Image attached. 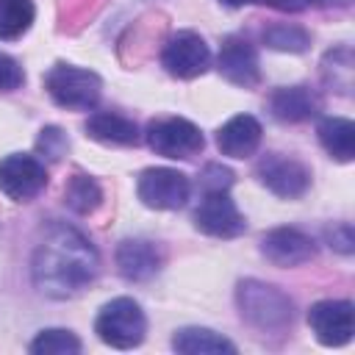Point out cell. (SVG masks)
Here are the masks:
<instances>
[{
	"instance_id": "1",
	"label": "cell",
	"mask_w": 355,
	"mask_h": 355,
	"mask_svg": "<svg viewBox=\"0 0 355 355\" xmlns=\"http://www.w3.org/2000/svg\"><path fill=\"white\" fill-rule=\"evenodd\" d=\"M97 275L94 247L67 225H53L33 255V280L50 297H72Z\"/></svg>"
},
{
	"instance_id": "2",
	"label": "cell",
	"mask_w": 355,
	"mask_h": 355,
	"mask_svg": "<svg viewBox=\"0 0 355 355\" xmlns=\"http://www.w3.org/2000/svg\"><path fill=\"white\" fill-rule=\"evenodd\" d=\"M236 300H239L241 316L258 330L277 333L291 324V300L283 291H277L275 286H266L258 280H244L236 291Z\"/></svg>"
},
{
	"instance_id": "3",
	"label": "cell",
	"mask_w": 355,
	"mask_h": 355,
	"mask_svg": "<svg viewBox=\"0 0 355 355\" xmlns=\"http://www.w3.org/2000/svg\"><path fill=\"white\" fill-rule=\"evenodd\" d=\"M94 330L105 344H111L116 349H130V347L141 344L147 322H144L141 308L133 300L119 297V300H111L108 305H103V311L97 313Z\"/></svg>"
},
{
	"instance_id": "4",
	"label": "cell",
	"mask_w": 355,
	"mask_h": 355,
	"mask_svg": "<svg viewBox=\"0 0 355 355\" xmlns=\"http://www.w3.org/2000/svg\"><path fill=\"white\" fill-rule=\"evenodd\" d=\"M44 86L50 92V97L64 105V108H94L100 100V78L89 69H78L69 64H58L47 72Z\"/></svg>"
},
{
	"instance_id": "5",
	"label": "cell",
	"mask_w": 355,
	"mask_h": 355,
	"mask_svg": "<svg viewBox=\"0 0 355 355\" xmlns=\"http://www.w3.org/2000/svg\"><path fill=\"white\" fill-rule=\"evenodd\" d=\"M147 144L166 158H191L202 150V133L197 125L180 116L155 119L147 128Z\"/></svg>"
},
{
	"instance_id": "6",
	"label": "cell",
	"mask_w": 355,
	"mask_h": 355,
	"mask_svg": "<svg viewBox=\"0 0 355 355\" xmlns=\"http://www.w3.org/2000/svg\"><path fill=\"white\" fill-rule=\"evenodd\" d=\"M189 178L178 169H166V166H155L147 169L139 178V200L150 208H161V211H175L189 200Z\"/></svg>"
},
{
	"instance_id": "7",
	"label": "cell",
	"mask_w": 355,
	"mask_h": 355,
	"mask_svg": "<svg viewBox=\"0 0 355 355\" xmlns=\"http://www.w3.org/2000/svg\"><path fill=\"white\" fill-rule=\"evenodd\" d=\"M194 225H197V230L216 236V239H233V236L244 233V216L227 197V189L205 191L200 208L194 211Z\"/></svg>"
},
{
	"instance_id": "8",
	"label": "cell",
	"mask_w": 355,
	"mask_h": 355,
	"mask_svg": "<svg viewBox=\"0 0 355 355\" xmlns=\"http://www.w3.org/2000/svg\"><path fill=\"white\" fill-rule=\"evenodd\" d=\"M47 183L44 164L33 155H8L0 161V189L11 200H31L36 197Z\"/></svg>"
},
{
	"instance_id": "9",
	"label": "cell",
	"mask_w": 355,
	"mask_h": 355,
	"mask_svg": "<svg viewBox=\"0 0 355 355\" xmlns=\"http://www.w3.org/2000/svg\"><path fill=\"white\" fill-rule=\"evenodd\" d=\"M161 61H164L166 72L175 78H194V75L205 72L211 53H208V44L202 42V36H197L191 31H180L166 42Z\"/></svg>"
},
{
	"instance_id": "10",
	"label": "cell",
	"mask_w": 355,
	"mask_h": 355,
	"mask_svg": "<svg viewBox=\"0 0 355 355\" xmlns=\"http://www.w3.org/2000/svg\"><path fill=\"white\" fill-rule=\"evenodd\" d=\"M308 324L324 347H341L352 338V302L322 300L311 308Z\"/></svg>"
},
{
	"instance_id": "11",
	"label": "cell",
	"mask_w": 355,
	"mask_h": 355,
	"mask_svg": "<svg viewBox=\"0 0 355 355\" xmlns=\"http://www.w3.org/2000/svg\"><path fill=\"white\" fill-rule=\"evenodd\" d=\"M258 178L277 197H300V194H305V189L311 183V172L300 161L277 155V153L266 155L258 164Z\"/></svg>"
},
{
	"instance_id": "12",
	"label": "cell",
	"mask_w": 355,
	"mask_h": 355,
	"mask_svg": "<svg viewBox=\"0 0 355 355\" xmlns=\"http://www.w3.org/2000/svg\"><path fill=\"white\" fill-rule=\"evenodd\" d=\"M261 252L277 266H300L316 255V247L305 233L294 227H277L263 236Z\"/></svg>"
},
{
	"instance_id": "13",
	"label": "cell",
	"mask_w": 355,
	"mask_h": 355,
	"mask_svg": "<svg viewBox=\"0 0 355 355\" xmlns=\"http://www.w3.org/2000/svg\"><path fill=\"white\" fill-rule=\"evenodd\" d=\"M219 72L236 86L258 83V55L247 39L230 36L219 50Z\"/></svg>"
},
{
	"instance_id": "14",
	"label": "cell",
	"mask_w": 355,
	"mask_h": 355,
	"mask_svg": "<svg viewBox=\"0 0 355 355\" xmlns=\"http://www.w3.org/2000/svg\"><path fill=\"white\" fill-rule=\"evenodd\" d=\"M258 144H261V125L250 114H239L227 119L216 133V147L222 150V155H230V158L252 155Z\"/></svg>"
},
{
	"instance_id": "15",
	"label": "cell",
	"mask_w": 355,
	"mask_h": 355,
	"mask_svg": "<svg viewBox=\"0 0 355 355\" xmlns=\"http://www.w3.org/2000/svg\"><path fill=\"white\" fill-rule=\"evenodd\" d=\"M116 266H119V275L128 280H147L158 272L161 255L155 244L144 239H125L116 247Z\"/></svg>"
},
{
	"instance_id": "16",
	"label": "cell",
	"mask_w": 355,
	"mask_h": 355,
	"mask_svg": "<svg viewBox=\"0 0 355 355\" xmlns=\"http://www.w3.org/2000/svg\"><path fill=\"white\" fill-rule=\"evenodd\" d=\"M86 133L103 144H136L139 128L133 119L114 114V111H97L86 122Z\"/></svg>"
},
{
	"instance_id": "17",
	"label": "cell",
	"mask_w": 355,
	"mask_h": 355,
	"mask_svg": "<svg viewBox=\"0 0 355 355\" xmlns=\"http://www.w3.org/2000/svg\"><path fill=\"white\" fill-rule=\"evenodd\" d=\"M172 347L186 355H222V352L233 355L236 352V347L227 338H222L208 327H183L180 333H175Z\"/></svg>"
},
{
	"instance_id": "18",
	"label": "cell",
	"mask_w": 355,
	"mask_h": 355,
	"mask_svg": "<svg viewBox=\"0 0 355 355\" xmlns=\"http://www.w3.org/2000/svg\"><path fill=\"white\" fill-rule=\"evenodd\" d=\"M272 114L283 122H302L316 111V100L305 86H286L277 89L269 100Z\"/></svg>"
},
{
	"instance_id": "19",
	"label": "cell",
	"mask_w": 355,
	"mask_h": 355,
	"mask_svg": "<svg viewBox=\"0 0 355 355\" xmlns=\"http://www.w3.org/2000/svg\"><path fill=\"white\" fill-rule=\"evenodd\" d=\"M319 141L333 158L349 161L355 155V125L341 116H327L319 122Z\"/></svg>"
},
{
	"instance_id": "20",
	"label": "cell",
	"mask_w": 355,
	"mask_h": 355,
	"mask_svg": "<svg viewBox=\"0 0 355 355\" xmlns=\"http://www.w3.org/2000/svg\"><path fill=\"white\" fill-rule=\"evenodd\" d=\"M33 22L31 0H0V39H19Z\"/></svg>"
},
{
	"instance_id": "21",
	"label": "cell",
	"mask_w": 355,
	"mask_h": 355,
	"mask_svg": "<svg viewBox=\"0 0 355 355\" xmlns=\"http://www.w3.org/2000/svg\"><path fill=\"white\" fill-rule=\"evenodd\" d=\"M67 205L72 208V211H78V214H89V211H94L97 205H100V186L92 180V178H86V175H75L72 180H69V186H67Z\"/></svg>"
},
{
	"instance_id": "22",
	"label": "cell",
	"mask_w": 355,
	"mask_h": 355,
	"mask_svg": "<svg viewBox=\"0 0 355 355\" xmlns=\"http://www.w3.org/2000/svg\"><path fill=\"white\" fill-rule=\"evenodd\" d=\"M31 352L36 355H67V352H80V341L69 333V330H42L33 344Z\"/></svg>"
},
{
	"instance_id": "23",
	"label": "cell",
	"mask_w": 355,
	"mask_h": 355,
	"mask_svg": "<svg viewBox=\"0 0 355 355\" xmlns=\"http://www.w3.org/2000/svg\"><path fill=\"white\" fill-rule=\"evenodd\" d=\"M263 42L272 50H288V53H302L308 47V33L297 25H272L263 31Z\"/></svg>"
},
{
	"instance_id": "24",
	"label": "cell",
	"mask_w": 355,
	"mask_h": 355,
	"mask_svg": "<svg viewBox=\"0 0 355 355\" xmlns=\"http://www.w3.org/2000/svg\"><path fill=\"white\" fill-rule=\"evenodd\" d=\"M36 147H39V153H44L50 161H58V158L67 153L69 141H67V136H64L58 128H44L42 136H39V141H36Z\"/></svg>"
},
{
	"instance_id": "25",
	"label": "cell",
	"mask_w": 355,
	"mask_h": 355,
	"mask_svg": "<svg viewBox=\"0 0 355 355\" xmlns=\"http://www.w3.org/2000/svg\"><path fill=\"white\" fill-rule=\"evenodd\" d=\"M19 83H22V69H19V64H17L14 58H8V55L0 53V92H11V89H17Z\"/></svg>"
},
{
	"instance_id": "26",
	"label": "cell",
	"mask_w": 355,
	"mask_h": 355,
	"mask_svg": "<svg viewBox=\"0 0 355 355\" xmlns=\"http://www.w3.org/2000/svg\"><path fill=\"white\" fill-rule=\"evenodd\" d=\"M230 183H233V175H230V169H225V166H219V164H211V166H205V178H202V186H205V191L227 189Z\"/></svg>"
},
{
	"instance_id": "27",
	"label": "cell",
	"mask_w": 355,
	"mask_h": 355,
	"mask_svg": "<svg viewBox=\"0 0 355 355\" xmlns=\"http://www.w3.org/2000/svg\"><path fill=\"white\" fill-rule=\"evenodd\" d=\"M261 3H266L272 8H280V11H300V8L308 6V0H261Z\"/></svg>"
},
{
	"instance_id": "28",
	"label": "cell",
	"mask_w": 355,
	"mask_h": 355,
	"mask_svg": "<svg viewBox=\"0 0 355 355\" xmlns=\"http://www.w3.org/2000/svg\"><path fill=\"white\" fill-rule=\"evenodd\" d=\"M225 6H244V3H252V0H222Z\"/></svg>"
}]
</instances>
